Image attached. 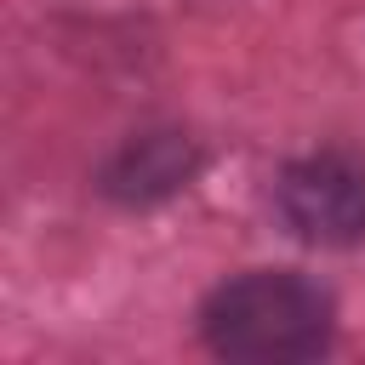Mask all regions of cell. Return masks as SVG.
I'll use <instances>...</instances> for the list:
<instances>
[{"instance_id": "obj_1", "label": "cell", "mask_w": 365, "mask_h": 365, "mask_svg": "<svg viewBox=\"0 0 365 365\" xmlns=\"http://www.w3.org/2000/svg\"><path fill=\"white\" fill-rule=\"evenodd\" d=\"M200 319L222 359H314L331 342V297L302 274H240L211 291Z\"/></svg>"}, {"instance_id": "obj_2", "label": "cell", "mask_w": 365, "mask_h": 365, "mask_svg": "<svg viewBox=\"0 0 365 365\" xmlns=\"http://www.w3.org/2000/svg\"><path fill=\"white\" fill-rule=\"evenodd\" d=\"M279 211L302 240L319 245H348L365 240V165L342 154H319L285 171L279 182Z\"/></svg>"}]
</instances>
